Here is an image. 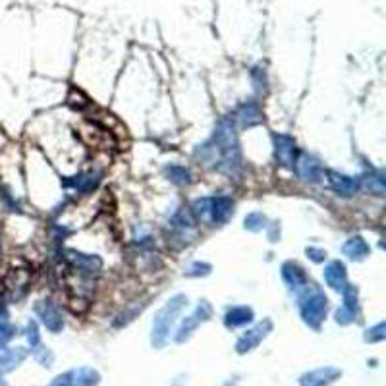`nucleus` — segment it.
Listing matches in <instances>:
<instances>
[{
	"instance_id": "1",
	"label": "nucleus",
	"mask_w": 386,
	"mask_h": 386,
	"mask_svg": "<svg viewBox=\"0 0 386 386\" xmlns=\"http://www.w3.org/2000/svg\"><path fill=\"white\" fill-rule=\"evenodd\" d=\"M193 213L203 220H211L213 224H226L234 215V201L230 197H205L195 201Z\"/></svg>"
},
{
	"instance_id": "3",
	"label": "nucleus",
	"mask_w": 386,
	"mask_h": 386,
	"mask_svg": "<svg viewBox=\"0 0 386 386\" xmlns=\"http://www.w3.org/2000/svg\"><path fill=\"white\" fill-rule=\"evenodd\" d=\"M302 302V315L303 319L307 320L309 325H319V320L325 317L327 307H329V298L319 290H313L309 293V288L303 290V296L300 298Z\"/></svg>"
},
{
	"instance_id": "16",
	"label": "nucleus",
	"mask_w": 386,
	"mask_h": 386,
	"mask_svg": "<svg viewBox=\"0 0 386 386\" xmlns=\"http://www.w3.org/2000/svg\"><path fill=\"white\" fill-rule=\"evenodd\" d=\"M245 228L251 232H261L263 228H267V217L263 213H251L245 217Z\"/></svg>"
},
{
	"instance_id": "14",
	"label": "nucleus",
	"mask_w": 386,
	"mask_h": 386,
	"mask_svg": "<svg viewBox=\"0 0 386 386\" xmlns=\"http://www.w3.org/2000/svg\"><path fill=\"white\" fill-rule=\"evenodd\" d=\"M166 176H168L170 182H174L178 186H186L191 182V172L186 166H178V164L166 166Z\"/></svg>"
},
{
	"instance_id": "19",
	"label": "nucleus",
	"mask_w": 386,
	"mask_h": 386,
	"mask_svg": "<svg viewBox=\"0 0 386 386\" xmlns=\"http://www.w3.org/2000/svg\"><path fill=\"white\" fill-rule=\"evenodd\" d=\"M6 336H8V334H4V329L0 327V342H2V340L6 338Z\"/></svg>"
},
{
	"instance_id": "7",
	"label": "nucleus",
	"mask_w": 386,
	"mask_h": 386,
	"mask_svg": "<svg viewBox=\"0 0 386 386\" xmlns=\"http://www.w3.org/2000/svg\"><path fill=\"white\" fill-rule=\"evenodd\" d=\"M327 176H329V184L330 188L334 189L338 195L342 197H351V195H356L359 189V180L358 178H351V176H346V174H338V172H327Z\"/></svg>"
},
{
	"instance_id": "8",
	"label": "nucleus",
	"mask_w": 386,
	"mask_h": 386,
	"mask_svg": "<svg viewBox=\"0 0 386 386\" xmlns=\"http://www.w3.org/2000/svg\"><path fill=\"white\" fill-rule=\"evenodd\" d=\"M35 311H37L39 319L43 320L50 330H58L62 325H64V319L60 315V309H58L55 303L50 300H41V302L35 305Z\"/></svg>"
},
{
	"instance_id": "4",
	"label": "nucleus",
	"mask_w": 386,
	"mask_h": 386,
	"mask_svg": "<svg viewBox=\"0 0 386 386\" xmlns=\"http://www.w3.org/2000/svg\"><path fill=\"white\" fill-rule=\"evenodd\" d=\"M274 153H276V160L280 166L286 168H293V162L298 159V147L290 135H274Z\"/></svg>"
},
{
	"instance_id": "5",
	"label": "nucleus",
	"mask_w": 386,
	"mask_h": 386,
	"mask_svg": "<svg viewBox=\"0 0 386 386\" xmlns=\"http://www.w3.org/2000/svg\"><path fill=\"white\" fill-rule=\"evenodd\" d=\"M293 166H296V172H298V176L305 182H311V184H315V182H320V176H322V166H320V162L315 157H311L307 153H303L300 155L296 162H293Z\"/></svg>"
},
{
	"instance_id": "2",
	"label": "nucleus",
	"mask_w": 386,
	"mask_h": 386,
	"mask_svg": "<svg viewBox=\"0 0 386 386\" xmlns=\"http://www.w3.org/2000/svg\"><path fill=\"white\" fill-rule=\"evenodd\" d=\"M186 303H188V298L184 296V293H176V296H172L166 305L162 307V309L157 313V317H155V322H153V336H164L166 332L170 330L172 327V322L176 320V317L180 315V311L186 307Z\"/></svg>"
},
{
	"instance_id": "9",
	"label": "nucleus",
	"mask_w": 386,
	"mask_h": 386,
	"mask_svg": "<svg viewBox=\"0 0 386 386\" xmlns=\"http://www.w3.org/2000/svg\"><path fill=\"white\" fill-rule=\"evenodd\" d=\"M322 276H325V282L329 284L332 290L342 292L348 286V273H346L344 263H340V261H332L327 264V269L322 271Z\"/></svg>"
},
{
	"instance_id": "13",
	"label": "nucleus",
	"mask_w": 386,
	"mask_h": 386,
	"mask_svg": "<svg viewBox=\"0 0 386 386\" xmlns=\"http://www.w3.org/2000/svg\"><path fill=\"white\" fill-rule=\"evenodd\" d=\"M253 319V311L251 307H245V305H240V307H232L228 311L226 315V322L232 325V327H238V325H244L247 320Z\"/></svg>"
},
{
	"instance_id": "6",
	"label": "nucleus",
	"mask_w": 386,
	"mask_h": 386,
	"mask_svg": "<svg viewBox=\"0 0 386 386\" xmlns=\"http://www.w3.org/2000/svg\"><path fill=\"white\" fill-rule=\"evenodd\" d=\"M282 278L284 282L288 284V288H292L293 292L298 293H302L305 288H309L311 286L305 271H303L300 264L292 263V261H288V263L282 264Z\"/></svg>"
},
{
	"instance_id": "18",
	"label": "nucleus",
	"mask_w": 386,
	"mask_h": 386,
	"mask_svg": "<svg viewBox=\"0 0 386 386\" xmlns=\"http://www.w3.org/2000/svg\"><path fill=\"white\" fill-rule=\"evenodd\" d=\"M307 255H309L315 263H320V261H325V259H327V251L317 249V247H309V249H307Z\"/></svg>"
},
{
	"instance_id": "12",
	"label": "nucleus",
	"mask_w": 386,
	"mask_h": 386,
	"mask_svg": "<svg viewBox=\"0 0 386 386\" xmlns=\"http://www.w3.org/2000/svg\"><path fill=\"white\" fill-rule=\"evenodd\" d=\"M242 126H255V124L263 122V114H261V108L255 103H247L240 106L238 110V116H235Z\"/></svg>"
},
{
	"instance_id": "15",
	"label": "nucleus",
	"mask_w": 386,
	"mask_h": 386,
	"mask_svg": "<svg viewBox=\"0 0 386 386\" xmlns=\"http://www.w3.org/2000/svg\"><path fill=\"white\" fill-rule=\"evenodd\" d=\"M359 186H363L367 191L375 193V195H383V191H385V178H383V174H377V176L371 174V176L361 178Z\"/></svg>"
},
{
	"instance_id": "10",
	"label": "nucleus",
	"mask_w": 386,
	"mask_h": 386,
	"mask_svg": "<svg viewBox=\"0 0 386 386\" xmlns=\"http://www.w3.org/2000/svg\"><path fill=\"white\" fill-rule=\"evenodd\" d=\"M68 259L72 261V264L76 267L77 271H84V273H97L101 269V264H103V261L99 257L77 253V251H68Z\"/></svg>"
},
{
	"instance_id": "11",
	"label": "nucleus",
	"mask_w": 386,
	"mask_h": 386,
	"mask_svg": "<svg viewBox=\"0 0 386 386\" xmlns=\"http://www.w3.org/2000/svg\"><path fill=\"white\" fill-rule=\"evenodd\" d=\"M342 251H344V255H346L348 259L363 261V259L369 255V245L361 235H354V238H349L348 242L344 244Z\"/></svg>"
},
{
	"instance_id": "17",
	"label": "nucleus",
	"mask_w": 386,
	"mask_h": 386,
	"mask_svg": "<svg viewBox=\"0 0 386 386\" xmlns=\"http://www.w3.org/2000/svg\"><path fill=\"white\" fill-rule=\"evenodd\" d=\"M209 273H211V264L207 263H193L188 271H186L188 276H205V274Z\"/></svg>"
}]
</instances>
